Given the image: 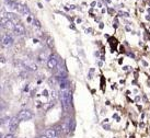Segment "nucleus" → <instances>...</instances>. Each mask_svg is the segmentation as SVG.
Wrapping results in <instances>:
<instances>
[{
  "label": "nucleus",
  "instance_id": "obj_1",
  "mask_svg": "<svg viewBox=\"0 0 150 138\" xmlns=\"http://www.w3.org/2000/svg\"><path fill=\"white\" fill-rule=\"evenodd\" d=\"M60 101L63 109L65 112H68L71 107V91L69 88H67L65 90H61L60 92Z\"/></svg>",
  "mask_w": 150,
  "mask_h": 138
},
{
  "label": "nucleus",
  "instance_id": "obj_25",
  "mask_svg": "<svg viewBox=\"0 0 150 138\" xmlns=\"http://www.w3.org/2000/svg\"><path fill=\"white\" fill-rule=\"evenodd\" d=\"M37 6H38V7H40V8H43V6H42V3H40V2H38V3H37Z\"/></svg>",
  "mask_w": 150,
  "mask_h": 138
},
{
  "label": "nucleus",
  "instance_id": "obj_6",
  "mask_svg": "<svg viewBox=\"0 0 150 138\" xmlns=\"http://www.w3.org/2000/svg\"><path fill=\"white\" fill-rule=\"evenodd\" d=\"M45 135L48 137V138H59V135H58L57 132L55 131L54 128H48V129H46Z\"/></svg>",
  "mask_w": 150,
  "mask_h": 138
},
{
  "label": "nucleus",
  "instance_id": "obj_16",
  "mask_svg": "<svg viewBox=\"0 0 150 138\" xmlns=\"http://www.w3.org/2000/svg\"><path fill=\"white\" fill-rule=\"evenodd\" d=\"M75 128H76V122L74 119H71V125H70V131L71 132H74L75 131Z\"/></svg>",
  "mask_w": 150,
  "mask_h": 138
},
{
  "label": "nucleus",
  "instance_id": "obj_10",
  "mask_svg": "<svg viewBox=\"0 0 150 138\" xmlns=\"http://www.w3.org/2000/svg\"><path fill=\"white\" fill-rule=\"evenodd\" d=\"M5 28H6L7 30H10V31H14V30H15V24L13 23V21L9 20V21H8V22L6 23Z\"/></svg>",
  "mask_w": 150,
  "mask_h": 138
},
{
  "label": "nucleus",
  "instance_id": "obj_11",
  "mask_svg": "<svg viewBox=\"0 0 150 138\" xmlns=\"http://www.w3.org/2000/svg\"><path fill=\"white\" fill-rule=\"evenodd\" d=\"M68 85H69V81H68V79L65 80V81H61V82H59V87H60L61 90L67 89V88H68Z\"/></svg>",
  "mask_w": 150,
  "mask_h": 138
},
{
  "label": "nucleus",
  "instance_id": "obj_17",
  "mask_svg": "<svg viewBox=\"0 0 150 138\" xmlns=\"http://www.w3.org/2000/svg\"><path fill=\"white\" fill-rule=\"evenodd\" d=\"M1 138H15V135L14 134H7L6 136H1Z\"/></svg>",
  "mask_w": 150,
  "mask_h": 138
},
{
  "label": "nucleus",
  "instance_id": "obj_24",
  "mask_svg": "<svg viewBox=\"0 0 150 138\" xmlns=\"http://www.w3.org/2000/svg\"><path fill=\"white\" fill-rule=\"evenodd\" d=\"M28 21H29V22H33V21H32V19H31V18H30V16H29V18H28Z\"/></svg>",
  "mask_w": 150,
  "mask_h": 138
},
{
  "label": "nucleus",
  "instance_id": "obj_14",
  "mask_svg": "<svg viewBox=\"0 0 150 138\" xmlns=\"http://www.w3.org/2000/svg\"><path fill=\"white\" fill-rule=\"evenodd\" d=\"M30 13V9L27 7V6H24V8H23V11H22V14H24V15H28Z\"/></svg>",
  "mask_w": 150,
  "mask_h": 138
},
{
  "label": "nucleus",
  "instance_id": "obj_12",
  "mask_svg": "<svg viewBox=\"0 0 150 138\" xmlns=\"http://www.w3.org/2000/svg\"><path fill=\"white\" fill-rule=\"evenodd\" d=\"M37 59H38V62L43 63V62H44V60L46 59V55H45V54H44V53H43V51H42V53H40V55H38Z\"/></svg>",
  "mask_w": 150,
  "mask_h": 138
},
{
  "label": "nucleus",
  "instance_id": "obj_13",
  "mask_svg": "<svg viewBox=\"0 0 150 138\" xmlns=\"http://www.w3.org/2000/svg\"><path fill=\"white\" fill-rule=\"evenodd\" d=\"M47 45L49 46V48H53V47H54V40H53L52 37L47 38Z\"/></svg>",
  "mask_w": 150,
  "mask_h": 138
},
{
  "label": "nucleus",
  "instance_id": "obj_2",
  "mask_svg": "<svg viewBox=\"0 0 150 138\" xmlns=\"http://www.w3.org/2000/svg\"><path fill=\"white\" fill-rule=\"evenodd\" d=\"M19 118L18 116H13L11 117L9 120V132L11 134H14L16 131H18V125H19Z\"/></svg>",
  "mask_w": 150,
  "mask_h": 138
},
{
  "label": "nucleus",
  "instance_id": "obj_19",
  "mask_svg": "<svg viewBox=\"0 0 150 138\" xmlns=\"http://www.w3.org/2000/svg\"><path fill=\"white\" fill-rule=\"evenodd\" d=\"M52 98H54V99L57 98V92H56V90L55 89H53V91H52Z\"/></svg>",
  "mask_w": 150,
  "mask_h": 138
},
{
  "label": "nucleus",
  "instance_id": "obj_7",
  "mask_svg": "<svg viewBox=\"0 0 150 138\" xmlns=\"http://www.w3.org/2000/svg\"><path fill=\"white\" fill-rule=\"evenodd\" d=\"M70 124H71V119H66L65 122L61 124V128H63L64 134H67L68 132H70Z\"/></svg>",
  "mask_w": 150,
  "mask_h": 138
},
{
  "label": "nucleus",
  "instance_id": "obj_18",
  "mask_svg": "<svg viewBox=\"0 0 150 138\" xmlns=\"http://www.w3.org/2000/svg\"><path fill=\"white\" fill-rule=\"evenodd\" d=\"M14 14L13 13H10V12H8V13L6 14V18H8V19H9V20H12V19H13L14 18Z\"/></svg>",
  "mask_w": 150,
  "mask_h": 138
},
{
  "label": "nucleus",
  "instance_id": "obj_4",
  "mask_svg": "<svg viewBox=\"0 0 150 138\" xmlns=\"http://www.w3.org/2000/svg\"><path fill=\"white\" fill-rule=\"evenodd\" d=\"M58 65V58L56 55H50L48 58H47V66L50 69H54L56 68Z\"/></svg>",
  "mask_w": 150,
  "mask_h": 138
},
{
  "label": "nucleus",
  "instance_id": "obj_21",
  "mask_svg": "<svg viewBox=\"0 0 150 138\" xmlns=\"http://www.w3.org/2000/svg\"><path fill=\"white\" fill-rule=\"evenodd\" d=\"M119 51H121V53H124V51H125V49H124V47H123V46L119 47Z\"/></svg>",
  "mask_w": 150,
  "mask_h": 138
},
{
  "label": "nucleus",
  "instance_id": "obj_8",
  "mask_svg": "<svg viewBox=\"0 0 150 138\" xmlns=\"http://www.w3.org/2000/svg\"><path fill=\"white\" fill-rule=\"evenodd\" d=\"M14 32H15V34L18 36H20V35H23V34L25 33V29H24V27L22 24H15V30H14Z\"/></svg>",
  "mask_w": 150,
  "mask_h": 138
},
{
  "label": "nucleus",
  "instance_id": "obj_9",
  "mask_svg": "<svg viewBox=\"0 0 150 138\" xmlns=\"http://www.w3.org/2000/svg\"><path fill=\"white\" fill-rule=\"evenodd\" d=\"M61 74H66V68L65 65H64V62L58 63L57 65V75H61Z\"/></svg>",
  "mask_w": 150,
  "mask_h": 138
},
{
  "label": "nucleus",
  "instance_id": "obj_20",
  "mask_svg": "<svg viewBox=\"0 0 150 138\" xmlns=\"http://www.w3.org/2000/svg\"><path fill=\"white\" fill-rule=\"evenodd\" d=\"M42 94H43V96H44V97H47V96H48V91H47V90H43Z\"/></svg>",
  "mask_w": 150,
  "mask_h": 138
},
{
  "label": "nucleus",
  "instance_id": "obj_5",
  "mask_svg": "<svg viewBox=\"0 0 150 138\" xmlns=\"http://www.w3.org/2000/svg\"><path fill=\"white\" fill-rule=\"evenodd\" d=\"M12 44H13V38H12L11 35L7 34V35L2 36V45L5 47H10Z\"/></svg>",
  "mask_w": 150,
  "mask_h": 138
},
{
  "label": "nucleus",
  "instance_id": "obj_23",
  "mask_svg": "<svg viewBox=\"0 0 150 138\" xmlns=\"http://www.w3.org/2000/svg\"><path fill=\"white\" fill-rule=\"evenodd\" d=\"M143 65H144V66H147V65H148V64H147V63H146V62H145V60H143Z\"/></svg>",
  "mask_w": 150,
  "mask_h": 138
},
{
  "label": "nucleus",
  "instance_id": "obj_27",
  "mask_svg": "<svg viewBox=\"0 0 150 138\" xmlns=\"http://www.w3.org/2000/svg\"><path fill=\"white\" fill-rule=\"evenodd\" d=\"M9 1H10V0H9ZM6 2H8V0H6Z\"/></svg>",
  "mask_w": 150,
  "mask_h": 138
},
{
  "label": "nucleus",
  "instance_id": "obj_22",
  "mask_svg": "<svg viewBox=\"0 0 150 138\" xmlns=\"http://www.w3.org/2000/svg\"><path fill=\"white\" fill-rule=\"evenodd\" d=\"M40 138H48V137H47V136L45 135V134H44V135H42V136H41Z\"/></svg>",
  "mask_w": 150,
  "mask_h": 138
},
{
  "label": "nucleus",
  "instance_id": "obj_26",
  "mask_svg": "<svg viewBox=\"0 0 150 138\" xmlns=\"http://www.w3.org/2000/svg\"><path fill=\"white\" fill-rule=\"evenodd\" d=\"M103 127H104L105 129H109V128H110V126H108V125H106V126H105V125H104V126H103Z\"/></svg>",
  "mask_w": 150,
  "mask_h": 138
},
{
  "label": "nucleus",
  "instance_id": "obj_15",
  "mask_svg": "<svg viewBox=\"0 0 150 138\" xmlns=\"http://www.w3.org/2000/svg\"><path fill=\"white\" fill-rule=\"evenodd\" d=\"M33 25H34V27H36V28H41V23H40V21L36 20V19H34V20H33Z\"/></svg>",
  "mask_w": 150,
  "mask_h": 138
},
{
  "label": "nucleus",
  "instance_id": "obj_3",
  "mask_svg": "<svg viewBox=\"0 0 150 138\" xmlns=\"http://www.w3.org/2000/svg\"><path fill=\"white\" fill-rule=\"evenodd\" d=\"M33 117V113L30 110H23V111H21L19 115H18V118L20 120H29V119H31Z\"/></svg>",
  "mask_w": 150,
  "mask_h": 138
}]
</instances>
